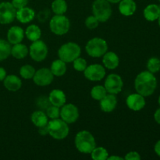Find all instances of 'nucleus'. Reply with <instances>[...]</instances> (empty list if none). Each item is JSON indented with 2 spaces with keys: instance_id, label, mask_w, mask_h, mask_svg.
Segmentation results:
<instances>
[{
  "instance_id": "nucleus-1",
  "label": "nucleus",
  "mask_w": 160,
  "mask_h": 160,
  "mask_svg": "<svg viewBox=\"0 0 160 160\" xmlns=\"http://www.w3.org/2000/svg\"><path fill=\"white\" fill-rule=\"evenodd\" d=\"M157 86V81L152 73L143 71L139 73L134 81V88L138 93L144 97L149 96L154 93Z\"/></svg>"
},
{
  "instance_id": "nucleus-2",
  "label": "nucleus",
  "mask_w": 160,
  "mask_h": 160,
  "mask_svg": "<svg viewBox=\"0 0 160 160\" xmlns=\"http://www.w3.org/2000/svg\"><path fill=\"white\" fill-rule=\"evenodd\" d=\"M75 145L80 152L88 154L96 147L94 136L89 131H81L75 137Z\"/></svg>"
},
{
  "instance_id": "nucleus-3",
  "label": "nucleus",
  "mask_w": 160,
  "mask_h": 160,
  "mask_svg": "<svg viewBox=\"0 0 160 160\" xmlns=\"http://www.w3.org/2000/svg\"><path fill=\"white\" fill-rule=\"evenodd\" d=\"M68 123H66L62 119H52L48 122V134L52 138L57 140H62L68 136L69 129Z\"/></svg>"
},
{
  "instance_id": "nucleus-4",
  "label": "nucleus",
  "mask_w": 160,
  "mask_h": 160,
  "mask_svg": "<svg viewBox=\"0 0 160 160\" xmlns=\"http://www.w3.org/2000/svg\"><path fill=\"white\" fill-rule=\"evenodd\" d=\"M81 47L74 42H68L59 48L58 56L65 62H73L81 55Z\"/></svg>"
},
{
  "instance_id": "nucleus-5",
  "label": "nucleus",
  "mask_w": 160,
  "mask_h": 160,
  "mask_svg": "<svg viewBox=\"0 0 160 160\" xmlns=\"http://www.w3.org/2000/svg\"><path fill=\"white\" fill-rule=\"evenodd\" d=\"M85 49L88 54L92 57H101L107 52L108 45L104 39L101 38H94L88 42Z\"/></svg>"
},
{
  "instance_id": "nucleus-6",
  "label": "nucleus",
  "mask_w": 160,
  "mask_h": 160,
  "mask_svg": "<svg viewBox=\"0 0 160 160\" xmlns=\"http://www.w3.org/2000/svg\"><path fill=\"white\" fill-rule=\"evenodd\" d=\"M94 16L99 22H106L112 15V8L107 0H95L92 5Z\"/></svg>"
},
{
  "instance_id": "nucleus-7",
  "label": "nucleus",
  "mask_w": 160,
  "mask_h": 160,
  "mask_svg": "<svg viewBox=\"0 0 160 160\" xmlns=\"http://www.w3.org/2000/svg\"><path fill=\"white\" fill-rule=\"evenodd\" d=\"M50 30L56 35H63L69 31L70 23L69 19L64 15H56L49 22Z\"/></svg>"
},
{
  "instance_id": "nucleus-8",
  "label": "nucleus",
  "mask_w": 160,
  "mask_h": 160,
  "mask_svg": "<svg viewBox=\"0 0 160 160\" xmlns=\"http://www.w3.org/2000/svg\"><path fill=\"white\" fill-rule=\"evenodd\" d=\"M48 47L43 41L37 40L33 42L30 46V56L31 59L36 62L45 60L48 55Z\"/></svg>"
},
{
  "instance_id": "nucleus-9",
  "label": "nucleus",
  "mask_w": 160,
  "mask_h": 160,
  "mask_svg": "<svg viewBox=\"0 0 160 160\" xmlns=\"http://www.w3.org/2000/svg\"><path fill=\"white\" fill-rule=\"evenodd\" d=\"M16 9L12 3L4 2L0 3V23L9 24L16 18Z\"/></svg>"
},
{
  "instance_id": "nucleus-10",
  "label": "nucleus",
  "mask_w": 160,
  "mask_h": 160,
  "mask_svg": "<svg viewBox=\"0 0 160 160\" xmlns=\"http://www.w3.org/2000/svg\"><path fill=\"white\" fill-rule=\"evenodd\" d=\"M123 86V82L121 77L114 73L109 74L105 81V88L109 94L116 95L120 93L122 91Z\"/></svg>"
},
{
  "instance_id": "nucleus-11",
  "label": "nucleus",
  "mask_w": 160,
  "mask_h": 160,
  "mask_svg": "<svg viewBox=\"0 0 160 160\" xmlns=\"http://www.w3.org/2000/svg\"><path fill=\"white\" fill-rule=\"evenodd\" d=\"M84 74L87 79L92 81H98L103 79L106 75L104 67L100 64H92L86 67L84 70Z\"/></svg>"
},
{
  "instance_id": "nucleus-12",
  "label": "nucleus",
  "mask_w": 160,
  "mask_h": 160,
  "mask_svg": "<svg viewBox=\"0 0 160 160\" xmlns=\"http://www.w3.org/2000/svg\"><path fill=\"white\" fill-rule=\"evenodd\" d=\"M53 78L54 75L52 73L51 70L48 68H42L35 71V73L33 77V81L37 85L45 87L49 85L52 82Z\"/></svg>"
},
{
  "instance_id": "nucleus-13",
  "label": "nucleus",
  "mask_w": 160,
  "mask_h": 160,
  "mask_svg": "<svg viewBox=\"0 0 160 160\" xmlns=\"http://www.w3.org/2000/svg\"><path fill=\"white\" fill-rule=\"evenodd\" d=\"M60 117L66 123H75L79 117V111L78 107L71 103L67 105L64 104L60 110Z\"/></svg>"
},
{
  "instance_id": "nucleus-14",
  "label": "nucleus",
  "mask_w": 160,
  "mask_h": 160,
  "mask_svg": "<svg viewBox=\"0 0 160 160\" xmlns=\"http://www.w3.org/2000/svg\"><path fill=\"white\" fill-rule=\"evenodd\" d=\"M127 106L134 111H140L145 106V99L143 95L139 93L131 94L127 98Z\"/></svg>"
},
{
  "instance_id": "nucleus-15",
  "label": "nucleus",
  "mask_w": 160,
  "mask_h": 160,
  "mask_svg": "<svg viewBox=\"0 0 160 160\" xmlns=\"http://www.w3.org/2000/svg\"><path fill=\"white\" fill-rule=\"evenodd\" d=\"M24 38V31L20 27L13 26L9 28L7 33L8 42L10 44L20 43Z\"/></svg>"
},
{
  "instance_id": "nucleus-16",
  "label": "nucleus",
  "mask_w": 160,
  "mask_h": 160,
  "mask_svg": "<svg viewBox=\"0 0 160 160\" xmlns=\"http://www.w3.org/2000/svg\"><path fill=\"white\" fill-rule=\"evenodd\" d=\"M117 105V99L115 95L109 94L100 100V107L105 112H110L115 109Z\"/></svg>"
},
{
  "instance_id": "nucleus-17",
  "label": "nucleus",
  "mask_w": 160,
  "mask_h": 160,
  "mask_svg": "<svg viewBox=\"0 0 160 160\" xmlns=\"http://www.w3.org/2000/svg\"><path fill=\"white\" fill-rule=\"evenodd\" d=\"M48 100L52 106L62 107L67 101L66 95L62 90L59 89H54L50 92L48 95Z\"/></svg>"
},
{
  "instance_id": "nucleus-18",
  "label": "nucleus",
  "mask_w": 160,
  "mask_h": 160,
  "mask_svg": "<svg viewBox=\"0 0 160 160\" xmlns=\"http://www.w3.org/2000/svg\"><path fill=\"white\" fill-rule=\"evenodd\" d=\"M35 17L34 11L28 7H23L19 9L16 12V18L22 23H28L32 21Z\"/></svg>"
},
{
  "instance_id": "nucleus-19",
  "label": "nucleus",
  "mask_w": 160,
  "mask_h": 160,
  "mask_svg": "<svg viewBox=\"0 0 160 160\" xmlns=\"http://www.w3.org/2000/svg\"><path fill=\"white\" fill-rule=\"evenodd\" d=\"M137 6L134 0H121L119 5L120 13L126 17L133 15L135 12Z\"/></svg>"
},
{
  "instance_id": "nucleus-20",
  "label": "nucleus",
  "mask_w": 160,
  "mask_h": 160,
  "mask_svg": "<svg viewBox=\"0 0 160 160\" xmlns=\"http://www.w3.org/2000/svg\"><path fill=\"white\" fill-rule=\"evenodd\" d=\"M102 62L104 64L105 67H106L109 70H114L117 68L120 63V59L118 56L113 52H106L103 55Z\"/></svg>"
},
{
  "instance_id": "nucleus-21",
  "label": "nucleus",
  "mask_w": 160,
  "mask_h": 160,
  "mask_svg": "<svg viewBox=\"0 0 160 160\" xmlns=\"http://www.w3.org/2000/svg\"><path fill=\"white\" fill-rule=\"evenodd\" d=\"M3 81H4L5 88L10 92H17L21 88V80L16 75L6 76Z\"/></svg>"
},
{
  "instance_id": "nucleus-22",
  "label": "nucleus",
  "mask_w": 160,
  "mask_h": 160,
  "mask_svg": "<svg viewBox=\"0 0 160 160\" xmlns=\"http://www.w3.org/2000/svg\"><path fill=\"white\" fill-rule=\"evenodd\" d=\"M160 14L159 6L156 4H150L144 9V17L148 21H154L158 20Z\"/></svg>"
},
{
  "instance_id": "nucleus-23",
  "label": "nucleus",
  "mask_w": 160,
  "mask_h": 160,
  "mask_svg": "<svg viewBox=\"0 0 160 160\" xmlns=\"http://www.w3.org/2000/svg\"><path fill=\"white\" fill-rule=\"evenodd\" d=\"M51 71L53 75L56 77H61L67 72V65L64 61L60 59L53 61L51 65Z\"/></svg>"
},
{
  "instance_id": "nucleus-24",
  "label": "nucleus",
  "mask_w": 160,
  "mask_h": 160,
  "mask_svg": "<svg viewBox=\"0 0 160 160\" xmlns=\"http://www.w3.org/2000/svg\"><path fill=\"white\" fill-rule=\"evenodd\" d=\"M28 54V48L25 45L21 43L15 44L11 48V55L16 59H23Z\"/></svg>"
},
{
  "instance_id": "nucleus-25",
  "label": "nucleus",
  "mask_w": 160,
  "mask_h": 160,
  "mask_svg": "<svg viewBox=\"0 0 160 160\" xmlns=\"http://www.w3.org/2000/svg\"><path fill=\"white\" fill-rule=\"evenodd\" d=\"M31 121L34 125L38 128H40L48 123V117L43 111H35L31 115Z\"/></svg>"
},
{
  "instance_id": "nucleus-26",
  "label": "nucleus",
  "mask_w": 160,
  "mask_h": 160,
  "mask_svg": "<svg viewBox=\"0 0 160 160\" xmlns=\"http://www.w3.org/2000/svg\"><path fill=\"white\" fill-rule=\"evenodd\" d=\"M25 35L27 36L28 40L31 42H35V41L39 40L42 35V31H41L40 28L35 24H31L27 28L26 31H25Z\"/></svg>"
},
{
  "instance_id": "nucleus-27",
  "label": "nucleus",
  "mask_w": 160,
  "mask_h": 160,
  "mask_svg": "<svg viewBox=\"0 0 160 160\" xmlns=\"http://www.w3.org/2000/svg\"><path fill=\"white\" fill-rule=\"evenodd\" d=\"M52 9L56 15H63L67 10V4L65 0H54L52 3Z\"/></svg>"
},
{
  "instance_id": "nucleus-28",
  "label": "nucleus",
  "mask_w": 160,
  "mask_h": 160,
  "mask_svg": "<svg viewBox=\"0 0 160 160\" xmlns=\"http://www.w3.org/2000/svg\"><path fill=\"white\" fill-rule=\"evenodd\" d=\"M91 156L94 160H106L109 157V153L103 147H95L91 152Z\"/></svg>"
},
{
  "instance_id": "nucleus-29",
  "label": "nucleus",
  "mask_w": 160,
  "mask_h": 160,
  "mask_svg": "<svg viewBox=\"0 0 160 160\" xmlns=\"http://www.w3.org/2000/svg\"><path fill=\"white\" fill-rule=\"evenodd\" d=\"M11 54L10 43L3 39H0V61L7 59Z\"/></svg>"
},
{
  "instance_id": "nucleus-30",
  "label": "nucleus",
  "mask_w": 160,
  "mask_h": 160,
  "mask_svg": "<svg viewBox=\"0 0 160 160\" xmlns=\"http://www.w3.org/2000/svg\"><path fill=\"white\" fill-rule=\"evenodd\" d=\"M106 95H107V91L105 88V87L101 85L95 86L94 88H92V91H91V95H92V98H94L95 100H98V101H100Z\"/></svg>"
},
{
  "instance_id": "nucleus-31",
  "label": "nucleus",
  "mask_w": 160,
  "mask_h": 160,
  "mask_svg": "<svg viewBox=\"0 0 160 160\" xmlns=\"http://www.w3.org/2000/svg\"><path fill=\"white\" fill-rule=\"evenodd\" d=\"M35 73V69L31 65L23 66L20 70V74L24 79H31Z\"/></svg>"
},
{
  "instance_id": "nucleus-32",
  "label": "nucleus",
  "mask_w": 160,
  "mask_h": 160,
  "mask_svg": "<svg viewBox=\"0 0 160 160\" xmlns=\"http://www.w3.org/2000/svg\"><path fill=\"white\" fill-rule=\"evenodd\" d=\"M147 68L148 71L151 73H157L160 70V60L159 59L156 57H152L148 59V63H147Z\"/></svg>"
},
{
  "instance_id": "nucleus-33",
  "label": "nucleus",
  "mask_w": 160,
  "mask_h": 160,
  "mask_svg": "<svg viewBox=\"0 0 160 160\" xmlns=\"http://www.w3.org/2000/svg\"><path fill=\"white\" fill-rule=\"evenodd\" d=\"M46 115L48 118L50 119H56L60 117V109L59 107L56 106H49L46 109Z\"/></svg>"
},
{
  "instance_id": "nucleus-34",
  "label": "nucleus",
  "mask_w": 160,
  "mask_h": 160,
  "mask_svg": "<svg viewBox=\"0 0 160 160\" xmlns=\"http://www.w3.org/2000/svg\"><path fill=\"white\" fill-rule=\"evenodd\" d=\"M87 62L84 59L81 57H78L74 61H73V68L77 70V71L82 72L87 67Z\"/></svg>"
},
{
  "instance_id": "nucleus-35",
  "label": "nucleus",
  "mask_w": 160,
  "mask_h": 160,
  "mask_svg": "<svg viewBox=\"0 0 160 160\" xmlns=\"http://www.w3.org/2000/svg\"><path fill=\"white\" fill-rule=\"evenodd\" d=\"M98 23L99 21L95 16H89L85 20V26L90 30L95 29L98 26Z\"/></svg>"
},
{
  "instance_id": "nucleus-36",
  "label": "nucleus",
  "mask_w": 160,
  "mask_h": 160,
  "mask_svg": "<svg viewBox=\"0 0 160 160\" xmlns=\"http://www.w3.org/2000/svg\"><path fill=\"white\" fill-rule=\"evenodd\" d=\"M49 16H50L49 9H43V10L40 11V12H38V20L40 22H42V23H44V22H45L47 20H48Z\"/></svg>"
},
{
  "instance_id": "nucleus-37",
  "label": "nucleus",
  "mask_w": 160,
  "mask_h": 160,
  "mask_svg": "<svg viewBox=\"0 0 160 160\" xmlns=\"http://www.w3.org/2000/svg\"><path fill=\"white\" fill-rule=\"evenodd\" d=\"M49 104H51L48 100V98H47V97H40V98L38 99V106L41 108V109H46L48 106H50Z\"/></svg>"
},
{
  "instance_id": "nucleus-38",
  "label": "nucleus",
  "mask_w": 160,
  "mask_h": 160,
  "mask_svg": "<svg viewBox=\"0 0 160 160\" xmlns=\"http://www.w3.org/2000/svg\"><path fill=\"white\" fill-rule=\"evenodd\" d=\"M28 0H12V5L14 6L15 9H21L25 7L28 5Z\"/></svg>"
},
{
  "instance_id": "nucleus-39",
  "label": "nucleus",
  "mask_w": 160,
  "mask_h": 160,
  "mask_svg": "<svg viewBox=\"0 0 160 160\" xmlns=\"http://www.w3.org/2000/svg\"><path fill=\"white\" fill-rule=\"evenodd\" d=\"M126 160H140L141 156L137 152H130L124 158Z\"/></svg>"
},
{
  "instance_id": "nucleus-40",
  "label": "nucleus",
  "mask_w": 160,
  "mask_h": 160,
  "mask_svg": "<svg viewBox=\"0 0 160 160\" xmlns=\"http://www.w3.org/2000/svg\"><path fill=\"white\" fill-rule=\"evenodd\" d=\"M38 133L40 134V135L42 136H45L47 134H48V123L44 126L40 127L38 129Z\"/></svg>"
},
{
  "instance_id": "nucleus-41",
  "label": "nucleus",
  "mask_w": 160,
  "mask_h": 160,
  "mask_svg": "<svg viewBox=\"0 0 160 160\" xmlns=\"http://www.w3.org/2000/svg\"><path fill=\"white\" fill-rule=\"evenodd\" d=\"M154 118H155V120L156 121V123H158L159 124H160V108L159 109H158L156 111V112H155Z\"/></svg>"
},
{
  "instance_id": "nucleus-42",
  "label": "nucleus",
  "mask_w": 160,
  "mask_h": 160,
  "mask_svg": "<svg viewBox=\"0 0 160 160\" xmlns=\"http://www.w3.org/2000/svg\"><path fill=\"white\" fill-rule=\"evenodd\" d=\"M6 77V71L5 70L4 68L0 67V81H3Z\"/></svg>"
},
{
  "instance_id": "nucleus-43",
  "label": "nucleus",
  "mask_w": 160,
  "mask_h": 160,
  "mask_svg": "<svg viewBox=\"0 0 160 160\" xmlns=\"http://www.w3.org/2000/svg\"><path fill=\"white\" fill-rule=\"evenodd\" d=\"M155 152H156V154L158 155V156L160 157V140L158 141L157 142H156V145H155Z\"/></svg>"
},
{
  "instance_id": "nucleus-44",
  "label": "nucleus",
  "mask_w": 160,
  "mask_h": 160,
  "mask_svg": "<svg viewBox=\"0 0 160 160\" xmlns=\"http://www.w3.org/2000/svg\"><path fill=\"white\" fill-rule=\"evenodd\" d=\"M109 160H123V158H121V157H119V156H110V157H108V159Z\"/></svg>"
},
{
  "instance_id": "nucleus-45",
  "label": "nucleus",
  "mask_w": 160,
  "mask_h": 160,
  "mask_svg": "<svg viewBox=\"0 0 160 160\" xmlns=\"http://www.w3.org/2000/svg\"><path fill=\"white\" fill-rule=\"evenodd\" d=\"M109 3H118L120 2L121 0H107Z\"/></svg>"
},
{
  "instance_id": "nucleus-46",
  "label": "nucleus",
  "mask_w": 160,
  "mask_h": 160,
  "mask_svg": "<svg viewBox=\"0 0 160 160\" xmlns=\"http://www.w3.org/2000/svg\"><path fill=\"white\" fill-rule=\"evenodd\" d=\"M158 20H159V25L160 27V14H159V18H158Z\"/></svg>"
},
{
  "instance_id": "nucleus-47",
  "label": "nucleus",
  "mask_w": 160,
  "mask_h": 160,
  "mask_svg": "<svg viewBox=\"0 0 160 160\" xmlns=\"http://www.w3.org/2000/svg\"><path fill=\"white\" fill-rule=\"evenodd\" d=\"M159 106H160V96H159Z\"/></svg>"
},
{
  "instance_id": "nucleus-48",
  "label": "nucleus",
  "mask_w": 160,
  "mask_h": 160,
  "mask_svg": "<svg viewBox=\"0 0 160 160\" xmlns=\"http://www.w3.org/2000/svg\"><path fill=\"white\" fill-rule=\"evenodd\" d=\"M159 2H160V0H159Z\"/></svg>"
}]
</instances>
